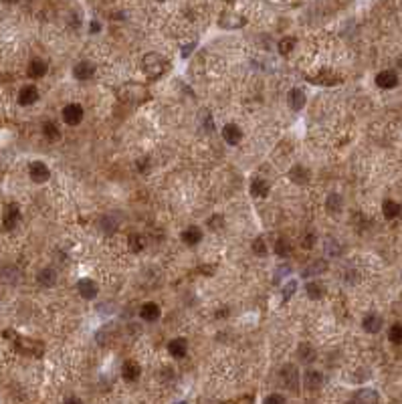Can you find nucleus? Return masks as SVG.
<instances>
[{
  "label": "nucleus",
  "mask_w": 402,
  "mask_h": 404,
  "mask_svg": "<svg viewBox=\"0 0 402 404\" xmlns=\"http://www.w3.org/2000/svg\"><path fill=\"white\" fill-rule=\"evenodd\" d=\"M63 120H65V124H69V126L81 124V120H83V108H81L79 104H69V106H65V108H63Z\"/></svg>",
  "instance_id": "f257e3e1"
},
{
  "label": "nucleus",
  "mask_w": 402,
  "mask_h": 404,
  "mask_svg": "<svg viewBox=\"0 0 402 404\" xmlns=\"http://www.w3.org/2000/svg\"><path fill=\"white\" fill-rule=\"evenodd\" d=\"M281 378H283L285 386L291 388L293 392L299 388V372H297V368H295L293 364H287V366L281 370Z\"/></svg>",
  "instance_id": "f03ea898"
},
{
  "label": "nucleus",
  "mask_w": 402,
  "mask_h": 404,
  "mask_svg": "<svg viewBox=\"0 0 402 404\" xmlns=\"http://www.w3.org/2000/svg\"><path fill=\"white\" fill-rule=\"evenodd\" d=\"M28 174L34 182H46L48 178H51V170H48L42 162H32L28 166Z\"/></svg>",
  "instance_id": "7ed1b4c3"
},
{
  "label": "nucleus",
  "mask_w": 402,
  "mask_h": 404,
  "mask_svg": "<svg viewBox=\"0 0 402 404\" xmlns=\"http://www.w3.org/2000/svg\"><path fill=\"white\" fill-rule=\"evenodd\" d=\"M287 101H289V108H291L293 112H299L301 108L306 106V91L299 89V87L291 89L289 95H287Z\"/></svg>",
  "instance_id": "20e7f679"
},
{
  "label": "nucleus",
  "mask_w": 402,
  "mask_h": 404,
  "mask_svg": "<svg viewBox=\"0 0 402 404\" xmlns=\"http://www.w3.org/2000/svg\"><path fill=\"white\" fill-rule=\"evenodd\" d=\"M36 99H38V89L34 85H26L18 93V104L20 106H32Z\"/></svg>",
  "instance_id": "39448f33"
},
{
  "label": "nucleus",
  "mask_w": 402,
  "mask_h": 404,
  "mask_svg": "<svg viewBox=\"0 0 402 404\" xmlns=\"http://www.w3.org/2000/svg\"><path fill=\"white\" fill-rule=\"evenodd\" d=\"M376 85L382 89H392L398 85V75L394 71H382L376 75Z\"/></svg>",
  "instance_id": "423d86ee"
},
{
  "label": "nucleus",
  "mask_w": 402,
  "mask_h": 404,
  "mask_svg": "<svg viewBox=\"0 0 402 404\" xmlns=\"http://www.w3.org/2000/svg\"><path fill=\"white\" fill-rule=\"evenodd\" d=\"M77 291H79V295L85 297V299H95V297H97V285H95V281H91V279H81V281H77Z\"/></svg>",
  "instance_id": "0eeeda50"
},
{
  "label": "nucleus",
  "mask_w": 402,
  "mask_h": 404,
  "mask_svg": "<svg viewBox=\"0 0 402 404\" xmlns=\"http://www.w3.org/2000/svg\"><path fill=\"white\" fill-rule=\"evenodd\" d=\"M322 384H324L322 372H318V370H308V372L304 374V386H306L308 390H318Z\"/></svg>",
  "instance_id": "6e6552de"
},
{
  "label": "nucleus",
  "mask_w": 402,
  "mask_h": 404,
  "mask_svg": "<svg viewBox=\"0 0 402 404\" xmlns=\"http://www.w3.org/2000/svg\"><path fill=\"white\" fill-rule=\"evenodd\" d=\"M222 138H224V142L226 144H230V146H236L238 142H240V138H242V132L234 126V124H228V126H224L222 128Z\"/></svg>",
  "instance_id": "1a4fd4ad"
},
{
  "label": "nucleus",
  "mask_w": 402,
  "mask_h": 404,
  "mask_svg": "<svg viewBox=\"0 0 402 404\" xmlns=\"http://www.w3.org/2000/svg\"><path fill=\"white\" fill-rule=\"evenodd\" d=\"M140 318L146 320V322H156L160 318V308L156 303H144L140 308Z\"/></svg>",
  "instance_id": "9d476101"
},
{
  "label": "nucleus",
  "mask_w": 402,
  "mask_h": 404,
  "mask_svg": "<svg viewBox=\"0 0 402 404\" xmlns=\"http://www.w3.org/2000/svg\"><path fill=\"white\" fill-rule=\"evenodd\" d=\"M186 350H188V346H186L184 338H176V340H172L168 344V352H170V356H174V358H184Z\"/></svg>",
  "instance_id": "9b49d317"
},
{
  "label": "nucleus",
  "mask_w": 402,
  "mask_h": 404,
  "mask_svg": "<svg viewBox=\"0 0 402 404\" xmlns=\"http://www.w3.org/2000/svg\"><path fill=\"white\" fill-rule=\"evenodd\" d=\"M362 328H364L368 334H378V332L382 330V318H380V316H376V314H370V316H366V318H364Z\"/></svg>",
  "instance_id": "f8f14e48"
},
{
  "label": "nucleus",
  "mask_w": 402,
  "mask_h": 404,
  "mask_svg": "<svg viewBox=\"0 0 402 404\" xmlns=\"http://www.w3.org/2000/svg\"><path fill=\"white\" fill-rule=\"evenodd\" d=\"M122 376H124V380H128V382L138 380V378H140V364L128 360V362L122 366Z\"/></svg>",
  "instance_id": "ddd939ff"
},
{
  "label": "nucleus",
  "mask_w": 402,
  "mask_h": 404,
  "mask_svg": "<svg viewBox=\"0 0 402 404\" xmlns=\"http://www.w3.org/2000/svg\"><path fill=\"white\" fill-rule=\"evenodd\" d=\"M93 71H95V67H93L91 63H87V61H83V63L75 65L73 75H75V79H79V81H87V79H91Z\"/></svg>",
  "instance_id": "4468645a"
},
{
  "label": "nucleus",
  "mask_w": 402,
  "mask_h": 404,
  "mask_svg": "<svg viewBox=\"0 0 402 404\" xmlns=\"http://www.w3.org/2000/svg\"><path fill=\"white\" fill-rule=\"evenodd\" d=\"M182 240L186 244H198L200 240H202V230H200L198 226H188L184 232H182Z\"/></svg>",
  "instance_id": "2eb2a0df"
},
{
  "label": "nucleus",
  "mask_w": 402,
  "mask_h": 404,
  "mask_svg": "<svg viewBox=\"0 0 402 404\" xmlns=\"http://www.w3.org/2000/svg\"><path fill=\"white\" fill-rule=\"evenodd\" d=\"M250 194L253 196H267L269 194V184L263 180V178H253V182H250Z\"/></svg>",
  "instance_id": "dca6fc26"
},
{
  "label": "nucleus",
  "mask_w": 402,
  "mask_h": 404,
  "mask_svg": "<svg viewBox=\"0 0 402 404\" xmlns=\"http://www.w3.org/2000/svg\"><path fill=\"white\" fill-rule=\"evenodd\" d=\"M46 63L44 61H40V59H34L30 65H28V75L32 77V79H40L44 73H46Z\"/></svg>",
  "instance_id": "f3484780"
},
{
  "label": "nucleus",
  "mask_w": 402,
  "mask_h": 404,
  "mask_svg": "<svg viewBox=\"0 0 402 404\" xmlns=\"http://www.w3.org/2000/svg\"><path fill=\"white\" fill-rule=\"evenodd\" d=\"M36 279H38V283H40L42 287H53L55 281H57V273H55L53 269H42Z\"/></svg>",
  "instance_id": "a211bd4d"
},
{
  "label": "nucleus",
  "mask_w": 402,
  "mask_h": 404,
  "mask_svg": "<svg viewBox=\"0 0 402 404\" xmlns=\"http://www.w3.org/2000/svg\"><path fill=\"white\" fill-rule=\"evenodd\" d=\"M18 206L16 204H10V206H6V212H4V226L6 228H12L14 224H16V220H18Z\"/></svg>",
  "instance_id": "6ab92c4d"
},
{
  "label": "nucleus",
  "mask_w": 402,
  "mask_h": 404,
  "mask_svg": "<svg viewBox=\"0 0 402 404\" xmlns=\"http://www.w3.org/2000/svg\"><path fill=\"white\" fill-rule=\"evenodd\" d=\"M342 196L340 194H336V192H332L330 196H328V200H326V208L330 210V212H340L342 210Z\"/></svg>",
  "instance_id": "aec40b11"
},
{
  "label": "nucleus",
  "mask_w": 402,
  "mask_h": 404,
  "mask_svg": "<svg viewBox=\"0 0 402 404\" xmlns=\"http://www.w3.org/2000/svg\"><path fill=\"white\" fill-rule=\"evenodd\" d=\"M382 210H384L386 218H396L400 214V204H398V202H394V200H386L384 204H382Z\"/></svg>",
  "instance_id": "412c9836"
},
{
  "label": "nucleus",
  "mask_w": 402,
  "mask_h": 404,
  "mask_svg": "<svg viewBox=\"0 0 402 404\" xmlns=\"http://www.w3.org/2000/svg\"><path fill=\"white\" fill-rule=\"evenodd\" d=\"M299 358H301V362H306V364L314 362L316 360V350L312 346H308V344H301L299 346Z\"/></svg>",
  "instance_id": "4be33fe9"
},
{
  "label": "nucleus",
  "mask_w": 402,
  "mask_h": 404,
  "mask_svg": "<svg viewBox=\"0 0 402 404\" xmlns=\"http://www.w3.org/2000/svg\"><path fill=\"white\" fill-rule=\"evenodd\" d=\"M289 176H291V180L297 182V184H306L308 178H310V172H308L306 168H301V166H295V168L289 172Z\"/></svg>",
  "instance_id": "5701e85b"
},
{
  "label": "nucleus",
  "mask_w": 402,
  "mask_h": 404,
  "mask_svg": "<svg viewBox=\"0 0 402 404\" xmlns=\"http://www.w3.org/2000/svg\"><path fill=\"white\" fill-rule=\"evenodd\" d=\"M388 338H390L392 344H402V324L392 326L390 332H388Z\"/></svg>",
  "instance_id": "b1692460"
},
{
  "label": "nucleus",
  "mask_w": 402,
  "mask_h": 404,
  "mask_svg": "<svg viewBox=\"0 0 402 404\" xmlns=\"http://www.w3.org/2000/svg\"><path fill=\"white\" fill-rule=\"evenodd\" d=\"M42 134H44L48 140H57V138H59V130H57V126H55L53 122H46V124L42 126Z\"/></svg>",
  "instance_id": "393cba45"
},
{
  "label": "nucleus",
  "mask_w": 402,
  "mask_h": 404,
  "mask_svg": "<svg viewBox=\"0 0 402 404\" xmlns=\"http://www.w3.org/2000/svg\"><path fill=\"white\" fill-rule=\"evenodd\" d=\"M308 295L312 297V299H320L322 295H324V287L320 285V283H308Z\"/></svg>",
  "instance_id": "a878e982"
},
{
  "label": "nucleus",
  "mask_w": 402,
  "mask_h": 404,
  "mask_svg": "<svg viewBox=\"0 0 402 404\" xmlns=\"http://www.w3.org/2000/svg\"><path fill=\"white\" fill-rule=\"evenodd\" d=\"M293 46H295V38H293V36H287V38H283V40L279 42V50H281V53H289Z\"/></svg>",
  "instance_id": "bb28decb"
},
{
  "label": "nucleus",
  "mask_w": 402,
  "mask_h": 404,
  "mask_svg": "<svg viewBox=\"0 0 402 404\" xmlns=\"http://www.w3.org/2000/svg\"><path fill=\"white\" fill-rule=\"evenodd\" d=\"M318 271H326V261H320V263H314L312 267H308L306 273H304V277H312V275L318 273Z\"/></svg>",
  "instance_id": "cd10ccee"
},
{
  "label": "nucleus",
  "mask_w": 402,
  "mask_h": 404,
  "mask_svg": "<svg viewBox=\"0 0 402 404\" xmlns=\"http://www.w3.org/2000/svg\"><path fill=\"white\" fill-rule=\"evenodd\" d=\"M275 250H277V255H279V257H285L287 252H289V244H287V240H277Z\"/></svg>",
  "instance_id": "c85d7f7f"
},
{
  "label": "nucleus",
  "mask_w": 402,
  "mask_h": 404,
  "mask_svg": "<svg viewBox=\"0 0 402 404\" xmlns=\"http://www.w3.org/2000/svg\"><path fill=\"white\" fill-rule=\"evenodd\" d=\"M263 404H285V398L281 394H269Z\"/></svg>",
  "instance_id": "c756f323"
},
{
  "label": "nucleus",
  "mask_w": 402,
  "mask_h": 404,
  "mask_svg": "<svg viewBox=\"0 0 402 404\" xmlns=\"http://www.w3.org/2000/svg\"><path fill=\"white\" fill-rule=\"evenodd\" d=\"M253 250L257 252V255H265V252H267V246H265L263 238H257V240L253 242Z\"/></svg>",
  "instance_id": "7c9ffc66"
},
{
  "label": "nucleus",
  "mask_w": 402,
  "mask_h": 404,
  "mask_svg": "<svg viewBox=\"0 0 402 404\" xmlns=\"http://www.w3.org/2000/svg\"><path fill=\"white\" fill-rule=\"evenodd\" d=\"M295 289H297V283H295V281H289V283H287V287H285V291H283V299L287 301V299H289V297L295 293Z\"/></svg>",
  "instance_id": "2f4dec72"
},
{
  "label": "nucleus",
  "mask_w": 402,
  "mask_h": 404,
  "mask_svg": "<svg viewBox=\"0 0 402 404\" xmlns=\"http://www.w3.org/2000/svg\"><path fill=\"white\" fill-rule=\"evenodd\" d=\"M304 246H306V248H312V246H314V234H308V236H306Z\"/></svg>",
  "instance_id": "473e14b6"
},
{
  "label": "nucleus",
  "mask_w": 402,
  "mask_h": 404,
  "mask_svg": "<svg viewBox=\"0 0 402 404\" xmlns=\"http://www.w3.org/2000/svg\"><path fill=\"white\" fill-rule=\"evenodd\" d=\"M65 404H83L79 398H69V400H65Z\"/></svg>",
  "instance_id": "72a5a7b5"
},
{
  "label": "nucleus",
  "mask_w": 402,
  "mask_h": 404,
  "mask_svg": "<svg viewBox=\"0 0 402 404\" xmlns=\"http://www.w3.org/2000/svg\"><path fill=\"white\" fill-rule=\"evenodd\" d=\"M89 28H91V30H93V32H97V30H99V22H95V20H93V22H91V26H89Z\"/></svg>",
  "instance_id": "f704fd0d"
},
{
  "label": "nucleus",
  "mask_w": 402,
  "mask_h": 404,
  "mask_svg": "<svg viewBox=\"0 0 402 404\" xmlns=\"http://www.w3.org/2000/svg\"><path fill=\"white\" fill-rule=\"evenodd\" d=\"M178 404H184V402H178Z\"/></svg>",
  "instance_id": "c9c22d12"
}]
</instances>
